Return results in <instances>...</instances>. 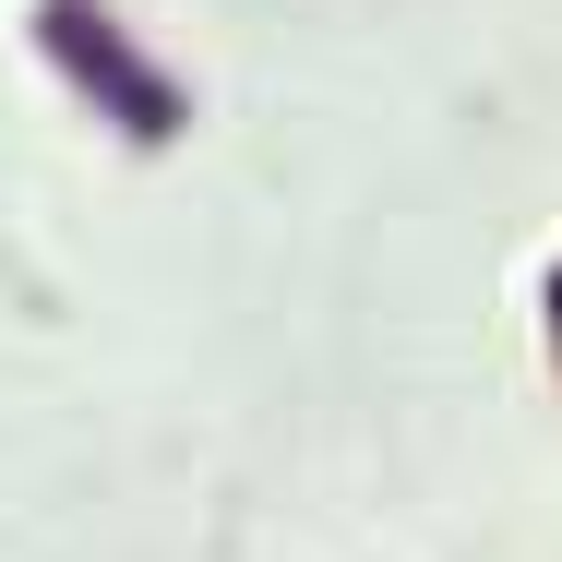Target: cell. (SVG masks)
Segmentation results:
<instances>
[{"label":"cell","mask_w":562,"mask_h":562,"mask_svg":"<svg viewBox=\"0 0 562 562\" xmlns=\"http://www.w3.org/2000/svg\"><path fill=\"white\" fill-rule=\"evenodd\" d=\"M24 36H36V60L72 85V109L85 120H109L120 144H144V156H168L180 132H192V85L120 24L109 0H36L24 12Z\"/></svg>","instance_id":"obj_1"}]
</instances>
